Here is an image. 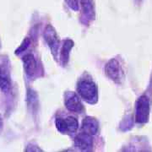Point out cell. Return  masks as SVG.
Masks as SVG:
<instances>
[{
    "mask_svg": "<svg viewBox=\"0 0 152 152\" xmlns=\"http://www.w3.org/2000/svg\"><path fill=\"white\" fill-rule=\"evenodd\" d=\"M77 91L80 97L89 103H95L97 101V88L91 80L83 79L77 85Z\"/></svg>",
    "mask_w": 152,
    "mask_h": 152,
    "instance_id": "1",
    "label": "cell"
},
{
    "mask_svg": "<svg viewBox=\"0 0 152 152\" xmlns=\"http://www.w3.org/2000/svg\"><path fill=\"white\" fill-rule=\"evenodd\" d=\"M150 116V100L146 96H141L136 102L135 119L139 124H145Z\"/></svg>",
    "mask_w": 152,
    "mask_h": 152,
    "instance_id": "2",
    "label": "cell"
},
{
    "mask_svg": "<svg viewBox=\"0 0 152 152\" xmlns=\"http://www.w3.org/2000/svg\"><path fill=\"white\" fill-rule=\"evenodd\" d=\"M56 127L60 133L64 134H72L75 133L79 127V122L74 117L65 118H57Z\"/></svg>",
    "mask_w": 152,
    "mask_h": 152,
    "instance_id": "3",
    "label": "cell"
},
{
    "mask_svg": "<svg viewBox=\"0 0 152 152\" xmlns=\"http://www.w3.org/2000/svg\"><path fill=\"white\" fill-rule=\"evenodd\" d=\"M44 38H45V41L47 42V43L48 44L52 53L53 54L56 58L57 55L58 53L60 42L57 32L52 26H50V25L47 26V27L44 31Z\"/></svg>",
    "mask_w": 152,
    "mask_h": 152,
    "instance_id": "4",
    "label": "cell"
},
{
    "mask_svg": "<svg viewBox=\"0 0 152 152\" xmlns=\"http://www.w3.org/2000/svg\"><path fill=\"white\" fill-rule=\"evenodd\" d=\"M105 73L109 79L116 83H120L122 80V68L117 59H111L106 64Z\"/></svg>",
    "mask_w": 152,
    "mask_h": 152,
    "instance_id": "5",
    "label": "cell"
},
{
    "mask_svg": "<svg viewBox=\"0 0 152 152\" xmlns=\"http://www.w3.org/2000/svg\"><path fill=\"white\" fill-rule=\"evenodd\" d=\"M64 103L66 108L74 113H80L84 109L80 99L74 92H68L66 94Z\"/></svg>",
    "mask_w": 152,
    "mask_h": 152,
    "instance_id": "6",
    "label": "cell"
},
{
    "mask_svg": "<svg viewBox=\"0 0 152 152\" xmlns=\"http://www.w3.org/2000/svg\"><path fill=\"white\" fill-rule=\"evenodd\" d=\"M75 144L81 151H90L93 146L92 135L87 134L85 133H80L78 136H76L75 140Z\"/></svg>",
    "mask_w": 152,
    "mask_h": 152,
    "instance_id": "7",
    "label": "cell"
},
{
    "mask_svg": "<svg viewBox=\"0 0 152 152\" xmlns=\"http://www.w3.org/2000/svg\"><path fill=\"white\" fill-rule=\"evenodd\" d=\"M24 69L28 76H33L37 70V63L32 54H26L22 58Z\"/></svg>",
    "mask_w": 152,
    "mask_h": 152,
    "instance_id": "8",
    "label": "cell"
},
{
    "mask_svg": "<svg viewBox=\"0 0 152 152\" xmlns=\"http://www.w3.org/2000/svg\"><path fill=\"white\" fill-rule=\"evenodd\" d=\"M99 124L96 118L92 117H87L83 120L81 130L82 133H85L90 135H94L97 133Z\"/></svg>",
    "mask_w": 152,
    "mask_h": 152,
    "instance_id": "9",
    "label": "cell"
},
{
    "mask_svg": "<svg viewBox=\"0 0 152 152\" xmlns=\"http://www.w3.org/2000/svg\"><path fill=\"white\" fill-rule=\"evenodd\" d=\"M73 46H74V42L72 40L68 39L64 41V43L61 49V54H60V59L64 64H67L69 61V53H70L71 49L73 48Z\"/></svg>",
    "mask_w": 152,
    "mask_h": 152,
    "instance_id": "10",
    "label": "cell"
},
{
    "mask_svg": "<svg viewBox=\"0 0 152 152\" xmlns=\"http://www.w3.org/2000/svg\"><path fill=\"white\" fill-rule=\"evenodd\" d=\"M0 89L4 92H9L11 89V80L6 71L0 67Z\"/></svg>",
    "mask_w": 152,
    "mask_h": 152,
    "instance_id": "11",
    "label": "cell"
},
{
    "mask_svg": "<svg viewBox=\"0 0 152 152\" xmlns=\"http://www.w3.org/2000/svg\"><path fill=\"white\" fill-rule=\"evenodd\" d=\"M80 2L82 10L87 16H94V8L90 0H80Z\"/></svg>",
    "mask_w": 152,
    "mask_h": 152,
    "instance_id": "12",
    "label": "cell"
},
{
    "mask_svg": "<svg viewBox=\"0 0 152 152\" xmlns=\"http://www.w3.org/2000/svg\"><path fill=\"white\" fill-rule=\"evenodd\" d=\"M30 39L29 38H26L24 41H23V42L20 45V47H19V48L16 49V51H15V54H20V53H23L24 51H26L27 48L29 47V45H30Z\"/></svg>",
    "mask_w": 152,
    "mask_h": 152,
    "instance_id": "13",
    "label": "cell"
},
{
    "mask_svg": "<svg viewBox=\"0 0 152 152\" xmlns=\"http://www.w3.org/2000/svg\"><path fill=\"white\" fill-rule=\"evenodd\" d=\"M64 1L72 10H79L80 5H79V1L78 0H64Z\"/></svg>",
    "mask_w": 152,
    "mask_h": 152,
    "instance_id": "14",
    "label": "cell"
},
{
    "mask_svg": "<svg viewBox=\"0 0 152 152\" xmlns=\"http://www.w3.org/2000/svg\"><path fill=\"white\" fill-rule=\"evenodd\" d=\"M3 118H2V116L0 115V133L2 132V129H3Z\"/></svg>",
    "mask_w": 152,
    "mask_h": 152,
    "instance_id": "15",
    "label": "cell"
}]
</instances>
